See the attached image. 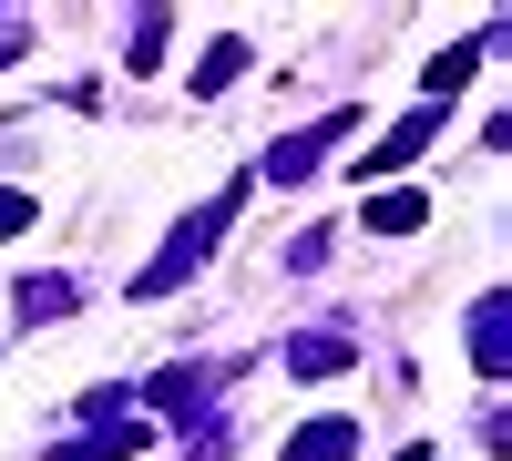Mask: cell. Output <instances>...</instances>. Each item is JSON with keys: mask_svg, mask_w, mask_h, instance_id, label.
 <instances>
[{"mask_svg": "<svg viewBox=\"0 0 512 461\" xmlns=\"http://www.w3.org/2000/svg\"><path fill=\"white\" fill-rule=\"evenodd\" d=\"M349 441H359L349 421H318V431H308V441H297L287 461H349Z\"/></svg>", "mask_w": 512, "mask_h": 461, "instance_id": "cell-2", "label": "cell"}, {"mask_svg": "<svg viewBox=\"0 0 512 461\" xmlns=\"http://www.w3.org/2000/svg\"><path fill=\"white\" fill-rule=\"evenodd\" d=\"M420 216H431V205H420L410 185H400V195H379V205H369V226H379V236H410Z\"/></svg>", "mask_w": 512, "mask_h": 461, "instance_id": "cell-1", "label": "cell"}, {"mask_svg": "<svg viewBox=\"0 0 512 461\" xmlns=\"http://www.w3.org/2000/svg\"><path fill=\"white\" fill-rule=\"evenodd\" d=\"M31 226V195H0V236H21Z\"/></svg>", "mask_w": 512, "mask_h": 461, "instance_id": "cell-3", "label": "cell"}]
</instances>
